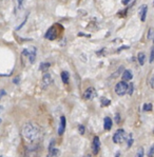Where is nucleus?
<instances>
[{"mask_svg":"<svg viewBox=\"0 0 154 157\" xmlns=\"http://www.w3.org/2000/svg\"><path fill=\"white\" fill-rule=\"evenodd\" d=\"M22 135L25 140H28L29 142H34L39 138L40 129L37 124L28 122L22 128Z\"/></svg>","mask_w":154,"mask_h":157,"instance_id":"f257e3e1","label":"nucleus"},{"mask_svg":"<svg viewBox=\"0 0 154 157\" xmlns=\"http://www.w3.org/2000/svg\"><path fill=\"white\" fill-rule=\"evenodd\" d=\"M114 91L118 96H124L126 93H128V83L126 81H119L115 86Z\"/></svg>","mask_w":154,"mask_h":157,"instance_id":"f03ea898","label":"nucleus"},{"mask_svg":"<svg viewBox=\"0 0 154 157\" xmlns=\"http://www.w3.org/2000/svg\"><path fill=\"white\" fill-rule=\"evenodd\" d=\"M58 34H59L58 29L56 28V25H53L48 30V32L45 33L44 37L49 40H55L57 37H58Z\"/></svg>","mask_w":154,"mask_h":157,"instance_id":"7ed1b4c3","label":"nucleus"},{"mask_svg":"<svg viewBox=\"0 0 154 157\" xmlns=\"http://www.w3.org/2000/svg\"><path fill=\"white\" fill-rule=\"evenodd\" d=\"M22 56H26L30 60V63H34L36 59V48H31L30 50H25L22 52Z\"/></svg>","mask_w":154,"mask_h":157,"instance_id":"20e7f679","label":"nucleus"},{"mask_svg":"<svg viewBox=\"0 0 154 157\" xmlns=\"http://www.w3.org/2000/svg\"><path fill=\"white\" fill-rule=\"evenodd\" d=\"M39 156V150H38L37 146L29 147L25 149V157H38Z\"/></svg>","mask_w":154,"mask_h":157,"instance_id":"39448f33","label":"nucleus"},{"mask_svg":"<svg viewBox=\"0 0 154 157\" xmlns=\"http://www.w3.org/2000/svg\"><path fill=\"white\" fill-rule=\"evenodd\" d=\"M125 140V131L122 129H119L115 132L114 136H113V141L115 144H121Z\"/></svg>","mask_w":154,"mask_h":157,"instance_id":"423d86ee","label":"nucleus"},{"mask_svg":"<svg viewBox=\"0 0 154 157\" xmlns=\"http://www.w3.org/2000/svg\"><path fill=\"white\" fill-rule=\"evenodd\" d=\"M96 95H97L96 90L93 88V86H90V88L87 89L85 91V93H83V98H85L86 100H91L94 97H96Z\"/></svg>","mask_w":154,"mask_h":157,"instance_id":"0eeeda50","label":"nucleus"},{"mask_svg":"<svg viewBox=\"0 0 154 157\" xmlns=\"http://www.w3.org/2000/svg\"><path fill=\"white\" fill-rule=\"evenodd\" d=\"M52 82H53V79H52L51 75H50L49 73L43 74V76H42V88L47 89L49 86H51Z\"/></svg>","mask_w":154,"mask_h":157,"instance_id":"6e6552de","label":"nucleus"},{"mask_svg":"<svg viewBox=\"0 0 154 157\" xmlns=\"http://www.w3.org/2000/svg\"><path fill=\"white\" fill-rule=\"evenodd\" d=\"M100 150V140H99V137L98 136H95L93 138V142H92V151H93V154L96 155L98 154Z\"/></svg>","mask_w":154,"mask_h":157,"instance_id":"1a4fd4ad","label":"nucleus"},{"mask_svg":"<svg viewBox=\"0 0 154 157\" xmlns=\"http://www.w3.org/2000/svg\"><path fill=\"white\" fill-rule=\"evenodd\" d=\"M66 124H67V120H66V117L64 116H61L60 117V124H59V128H58V134L59 135H62L66 131Z\"/></svg>","mask_w":154,"mask_h":157,"instance_id":"9d476101","label":"nucleus"},{"mask_svg":"<svg viewBox=\"0 0 154 157\" xmlns=\"http://www.w3.org/2000/svg\"><path fill=\"white\" fill-rule=\"evenodd\" d=\"M112 125H113V121L110 117H106L103 119V128H105L106 131H110L112 129Z\"/></svg>","mask_w":154,"mask_h":157,"instance_id":"9b49d317","label":"nucleus"},{"mask_svg":"<svg viewBox=\"0 0 154 157\" xmlns=\"http://www.w3.org/2000/svg\"><path fill=\"white\" fill-rule=\"evenodd\" d=\"M147 11H148V6H143L139 9V16H141V20L143 21V22H145V20H146Z\"/></svg>","mask_w":154,"mask_h":157,"instance_id":"f8f14e48","label":"nucleus"},{"mask_svg":"<svg viewBox=\"0 0 154 157\" xmlns=\"http://www.w3.org/2000/svg\"><path fill=\"white\" fill-rule=\"evenodd\" d=\"M133 78V74L130 70H126V71L122 73V80L124 81H130Z\"/></svg>","mask_w":154,"mask_h":157,"instance_id":"ddd939ff","label":"nucleus"},{"mask_svg":"<svg viewBox=\"0 0 154 157\" xmlns=\"http://www.w3.org/2000/svg\"><path fill=\"white\" fill-rule=\"evenodd\" d=\"M137 59H138L139 64H141V66H144V64H145V61H146V55H145V53L139 52L138 55H137Z\"/></svg>","mask_w":154,"mask_h":157,"instance_id":"4468645a","label":"nucleus"},{"mask_svg":"<svg viewBox=\"0 0 154 157\" xmlns=\"http://www.w3.org/2000/svg\"><path fill=\"white\" fill-rule=\"evenodd\" d=\"M49 157H58L60 154V151L56 148H53L51 150H49Z\"/></svg>","mask_w":154,"mask_h":157,"instance_id":"2eb2a0df","label":"nucleus"},{"mask_svg":"<svg viewBox=\"0 0 154 157\" xmlns=\"http://www.w3.org/2000/svg\"><path fill=\"white\" fill-rule=\"evenodd\" d=\"M69 79H70V75H69L68 72H66V71L61 72V80H62V82H64V83H68L69 82Z\"/></svg>","mask_w":154,"mask_h":157,"instance_id":"dca6fc26","label":"nucleus"},{"mask_svg":"<svg viewBox=\"0 0 154 157\" xmlns=\"http://www.w3.org/2000/svg\"><path fill=\"white\" fill-rule=\"evenodd\" d=\"M100 105H102V107H108V105H111V100L106 97H102V99H100Z\"/></svg>","mask_w":154,"mask_h":157,"instance_id":"f3484780","label":"nucleus"},{"mask_svg":"<svg viewBox=\"0 0 154 157\" xmlns=\"http://www.w3.org/2000/svg\"><path fill=\"white\" fill-rule=\"evenodd\" d=\"M50 67H51V64L49 63V62H42L41 64H40V71H48V70L50 69Z\"/></svg>","mask_w":154,"mask_h":157,"instance_id":"a211bd4d","label":"nucleus"},{"mask_svg":"<svg viewBox=\"0 0 154 157\" xmlns=\"http://www.w3.org/2000/svg\"><path fill=\"white\" fill-rule=\"evenodd\" d=\"M152 103H145L144 105V107H143V110L144 111H146V112H149V111H151L152 110Z\"/></svg>","mask_w":154,"mask_h":157,"instance_id":"6ab92c4d","label":"nucleus"},{"mask_svg":"<svg viewBox=\"0 0 154 157\" xmlns=\"http://www.w3.org/2000/svg\"><path fill=\"white\" fill-rule=\"evenodd\" d=\"M133 91H134V86L132 82H130L128 84V94L129 95H132V94H133Z\"/></svg>","mask_w":154,"mask_h":157,"instance_id":"aec40b11","label":"nucleus"},{"mask_svg":"<svg viewBox=\"0 0 154 157\" xmlns=\"http://www.w3.org/2000/svg\"><path fill=\"white\" fill-rule=\"evenodd\" d=\"M154 61V47L151 48V54H150V59H149V62L152 63Z\"/></svg>","mask_w":154,"mask_h":157,"instance_id":"412c9836","label":"nucleus"},{"mask_svg":"<svg viewBox=\"0 0 154 157\" xmlns=\"http://www.w3.org/2000/svg\"><path fill=\"white\" fill-rule=\"evenodd\" d=\"M135 157H144V149L143 148H139L137 150V153Z\"/></svg>","mask_w":154,"mask_h":157,"instance_id":"4be33fe9","label":"nucleus"},{"mask_svg":"<svg viewBox=\"0 0 154 157\" xmlns=\"http://www.w3.org/2000/svg\"><path fill=\"white\" fill-rule=\"evenodd\" d=\"M78 130H79V133H80L81 135H83V134H85L86 129H85V127H83V124H79V125H78Z\"/></svg>","mask_w":154,"mask_h":157,"instance_id":"5701e85b","label":"nucleus"},{"mask_svg":"<svg viewBox=\"0 0 154 157\" xmlns=\"http://www.w3.org/2000/svg\"><path fill=\"white\" fill-rule=\"evenodd\" d=\"M153 37V29L150 28L149 29V33H148V39H152Z\"/></svg>","mask_w":154,"mask_h":157,"instance_id":"b1692460","label":"nucleus"},{"mask_svg":"<svg viewBox=\"0 0 154 157\" xmlns=\"http://www.w3.org/2000/svg\"><path fill=\"white\" fill-rule=\"evenodd\" d=\"M149 157H152V156H154V144L152 147H151V149H150V151H149Z\"/></svg>","mask_w":154,"mask_h":157,"instance_id":"393cba45","label":"nucleus"},{"mask_svg":"<svg viewBox=\"0 0 154 157\" xmlns=\"http://www.w3.org/2000/svg\"><path fill=\"white\" fill-rule=\"evenodd\" d=\"M150 86L154 90V75L150 78Z\"/></svg>","mask_w":154,"mask_h":157,"instance_id":"a878e982","label":"nucleus"},{"mask_svg":"<svg viewBox=\"0 0 154 157\" xmlns=\"http://www.w3.org/2000/svg\"><path fill=\"white\" fill-rule=\"evenodd\" d=\"M132 144H133V139H132L131 135H130V138H129V140H128V148H131Z\"/></svg>","mask_w":154,"mask_h":157,"instance_id":"bb28decb","label":"nucleus"},{"mask_svg":"<svg viewBox=\"0 0 154 157\" xmlns=\"http://www.w3.org/2000/svg\"><path fill=\"white\" fill-rule=\"evenodd\" d=\"M115 121H116V124H119V121H120V115L119 114L115 115Z\"/></svg>","mask_w":154,"mask_h":157,"instance_id":"cd10ccee","label":"nucleus"},{"mask_svg":"<svg viewBox=\"0 0 154 157\" xmlns=\"http://www.w3.org/2000/svg\"><path fill=\"white\" fill-rule=\"evenodd\" d=\"M54 144H55V140H52V141H51V144H50L49 150H51V149H53V147H54Z\"/></svg>","mask_w":154,"mask_h":157,"instance_id":"c85d7f7f","label":"nucleus"},{"mask_svg":"<svg viewBox=\"0 0 154 157\" xmlns=\"http://www.w3.org/2000/svg\"><path fill=\"white\" fill-rule=\"evenodd\" d=\"M130 1H131V0H121L122 4H125V6H127V4H128Z\"/></svg>","mask_w":154,"mask_h":157,"instance_id":"c756f323","label":"nucleus"},{"mask_svg":"<svg viewBox=\"0 0 154 157\" xmlns=\"http://www.w3.org/2000/svg\"><path fill=\"white\" fill-rule=\"evenodd\" d=\"M4 95H6V91H4V90H1V91H0V98H1L2 96H4Z\"/></svg>","mask_w":154,"mask_h":157,"instance_id":"7c9ffc66","label":"nucleus"},{"mask_svg":"<svg viewBox=\"0 0 154 157\" xmlns=\"http://www.w3.org/2000/svg\"><path fill=\"white\" fill-rule=\"evenodd\" d=\"M18 82H19V77H16V78L14 79V83H16V84H17Z\"/></svg>","mask_w":154,"mask_h":157,"instance_id":"2f4dec72","label":"nucleus"},{"mask_svg":"<svg viewBox=\"0 0 154 157\" xmlns=\"http://www.w3.org/2000/svg\"><path fill=\"white\" fill-rule=\"evenodd\" d=\"M22 1H23V0H18V4H19V8H21V6H22Z\"/></svg>","mask_w":154,"mask_h":157,"instance_id":"473e14b6","label":"nucleus"},{"mask_svg":"<svg viewBox=\"0 0 154 157\" xmlns=\"http://www.w3.org/2000/svg\"><path fill=\"white\" fill-rule=\"evenodd\" d=\"M120 156V152H117L116 154H115V157H119Z\"/></svg>","mask_w":154,"mask_h":157,"instance_id":"72a5a7b5","label":"nucleus"},{"mask_svg":"<svg viewBox=\"0 0 154 157\" xmlns=\"http://www.w3.org/2000/svg\"><path fill=\"white\" fill-rule=\"evenodd\" d=\"M2 110H3V109H2V107L0 105V113H1V111H2Z\"/></svg>","mask_w":154,"mask_h":157,"instance_id":"f704fd0d","label":"nucleus"},{"mask_svg":"<svg viewBox=\"0 0 154 157\" xmlns=\"http://www.w3.org/2000/svg\"><path fill=\"white\" fill-rule=\"evenodd\" d=\"M85 157H92V156H90V155H87V156H85Z\"/></svg>","mask_w":154,"mask_h":157,"instance_id":"c9c22d12","label":"nucleus"},{"mask_svg":"<svg viewBox=\"0 0 154 157\" xmlns=\"http://www.w3.org/2000/svg\"><path fill=\"white\" fill-rule=\"evenodd\" d=\"M153 43H154V35H153Z\"/></svg>","mask_w":154,"mask_h":157,"instance_id":"e433bc0d","label":"nucleus"},{"mask_svg":"<svg viewBox=\"0 0 154 157\" xmlns=\"http://www.w3.org/2000/svg\"><path fill=\"white\" fill-rule=\"evenodd\" d=\"M0 121H1V119H0Z\"/></svg>","mask_w":154,"mask_h":157,"instance_id":"4c0bfd02","label":"nucleus"},{"mask_svg":"<svg viewBox=\"0 0 154 157\" xmlns=\"http://www.w3.org/2000/svg\"><path fill=\"white\" fill-rule=\"evenodd\" d=\"M153 6H154V3H153Z\"/></svg>","mask_w":154,"mask_h":157,"instance_id":"58836bf2","label":"nucleus"}]
</instances>
